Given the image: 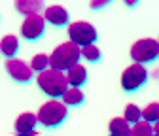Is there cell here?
<instances>
[{"mask_svg":"<svg viewBox=\"0 0 159 136\" xmlns=\"http://www.w3.org/2000/svg\"><path fill=\"white\" fill-rule=\"evenodd\" d=\"M68 106L65 102H59V100H49L46 102L42 108L38 110L36 117H38V123L46 127V129H53V127H59L68 115Z\"/></svg>","mask_w":159,"mask_h":136,"instance_id":"3957f363","label":"cell"},{"mask_svg":"<svg viewBox=\"0 0 159 136\" xmlns=\"http://www.w3.org/2000/svg\"><path fill=\"white\" fill-rule=\"evenodd\" d=\"M38 87L42 89L49 99H59V96H63V93L68 89V81H66V76L61 70L48 66L38 76Z\"/></svg>","mask_w":159,"mask_h":136,"instance_id":"6da1fadb","label":"cell"},{"mask_svg":"<svg viewBox=\"0 0 159 136\" xmlns=\"http://www.w3.org/2000/svg\"><path fill=\"white\" fill-rule=\"evenodd\" d=\"M48 66H49V57L44 55V53H38L34 59H32V64H30L32 72H42V70H46Z\"/></svg>","mask_w":159,"mask_h":136,"instance_id":"d6986e66","label":"cell"},{"mask_svg":"<svg viewBox=\"0 0 159 136\" xmlns=\"http://www.w3.org/2000/svg\"><path fill=\"white\" fill-rule=\"evenodd\" d=\"M44 19H46V23H51L55 27H63L68 23V11L63 6H49L44 11Z\"/></svg>","mask_w":159,"mask_h":136,"instance_id":"30bf717a","label":"cell"},{"mask_svg":"<svg viewBox=\"0 0 159 136\" xmlns=\"http://www.w3.org/2000/svg\"><path fill=\"white\" fill-rule=\"evenodd\" d=\"M84 100H85V96L80 91V87H72L63 93V102L66 106H80V104H84Z\"/></svg>","mask_w":159,"mask_h":136,"instance_id":"5bb4252c","label":"cell"},{"mask_svg":"<svg viewBox=\"0 0 159 136\" xmlns=\"http://www.w3.org/2000/svg\"><path fill=\"white\" fill-rule=\"evenodd\" d=\"M4 68L8 70V74H10L11 80H15L17 83H29L32 80V68L25 61L11 59V57H10V61L6 63Z\"/></svg>","mask_w":159,"mask_h":136,"instance_id":"ba28073f","label":"cell"},{"mask_svg":"<svg viewBox=\"0 0 159 136\" xmlns=\"http://www.w3.org/2000/svg\"><path fill=\"white\" fill-rule=\"evenodd\" d=\"M68 38H70V42L82 47L87 44H95L98 38V32L87 21H76V23H70V27H68Z\"/></svg>","mask_w":159,"mask_h":136,"instance_id":"8992f818","label":"cell"},{"mask_svg":"<svg viewBox=\"0 0 159 136\" xmlns=\"http://www.w3.org/2000/svg\"><path fill=\"white\" fill-rule=\"evenodd\" d=\"M140 117H144V121H148V123H155L159 119V104L152 102L150 106L140 110Z\"/></svg>","mask_w":159,"mask_h":136,"instance_id":"ac0fdd59","label":"cell"},{"mask_svg":"<svg viewBox=\"0 0 159 136\" xmlns=\"http://www.w3.org/2000/svg\"><path fill=\"white\" fill-rule=\"evenodd\" d=\"M80 55H84V59H87L89 63H97V61H101V49H98L95 44H87V46H82L80 47Z\"/></svg>","mask_w":159,"mask_h":136,"instance_id":"e0dca14e","label":"cell"},{"mask_svg":"<svg viewBox=\"0 0 159 136\" xmlns=\"http://www.w3.org/2000/svg\"><path fill=\"white\" fill-rule=\"evenodd\" d=\"M80 57H82L80 55V46H76L74 42H65L61 46H57L49 55V68H57L65 72L80 61Z\"/></svg>","mask_w":159,"mask_h":136,"instance_id":"7a4b0ae2","label":"cell"},{"mask_svg":"<svg viewBox=\"0 0 159 136\" xmlns=\"http://www.w3.org/2000/svg\"><path fill=\"white\" fill-rule=\"evenodd\" d=\"M159 55V42L153 40V38H142L131 46V59L134 63H140V64H146V63H152L157 59Z\"/></svg>","mask_w":159,"mask_h":136,"instance_id":"277c9868","label":"cell"},{"mask_svg":"<svg viewBox=\"0 0 159 136\" xmlns=\"http://www.w3.org/2000/svg\"><path fill=\"white\" fill-rule=\"evenodd\" d=\"M19 49V40L13 36V34H8L2 38V42H0V53L6 55V57H13Z\"/></svg>","mask_w":159,"mask_h":136,"instance_id":"4fadbf2b","label":"cell"},{"mask_svg":"<svg viewBox=\"0 0 159 136\" xmlns=\"http://www.w3.org/2000/svg\"><path fill=\"white\" fill-rule=\"evenodd\" d=\"M110 2H112V0H91V2H89V8H91V10H102V8H106Z\"/></svg>","mask_w":159,"mask_h":136,"instance_id":"44dd1931","label":"cell"},{"mask_svg":"<svg viewBox=\"0 0 159 136\" xmlns=\"http://www.w3.org/2000/svg\"><path fill=\"white\" fill-rule=\"evenodd\" d=\"M68 74H66V81H68V85H72V87H82L85 81H87V70H85V66H82V64H72L68 70H66Z\"/></svg>","mask_w":159,"mask_h":136,"instance_id":"8fae6325","label":"cell"},{"mask_svg":"<svg viewBox=\"0 0 159 136\" xmlns=\"http://www.w3.org/2000/svg\"><path fill=\"white\" fill-rule=\"evenodd\" d=\"M148 81V70L144 68V64L140 63H133L129 64L123 74H121V87L127 93H133L136 89H140L144 83Z\"/></svg>","mask_w":159,"mask_h":136,"instance_id":"5b68a950","label":"cell"},{"mask_svg":"<svg viewBox=\"0 0 159 136\" xmlns=\"http://www.w3.org/2000/svg\"><path fill=\"white\" fill-rule=\"evenodd\" d=\"M125 2V6H129V8H134L136 4H138V0H123Z\"/></svg>","mask_w":159,"mask_h":136,"instance_id":"7402d4cb","label":"cell"},{"mask_svg":"<svg viewBox=\"0 0 159 136\" xmlns=\"http://www.w3.org/2000/svg\"><path fill=\"white\" fill-rule=\"evenodd\" d=\"M152 134H155L152 123L140 121V119L136 123H133V129H129V136H152Z\"/></svg>","mask_w":159,"mask_h":136,"instance_id":"2e32d148","label":"cell"},{"mask_svg":"<svg viewBox=\"0 0 159 136\" xmlns=\"http://www.w3.org/2000/svg\"><path fill=\"white\" fill-rule=\"evenodd\" d=\"M36 125H38L36 113H32V112H25V113H21V115H19V117L15 119L13 129H15L17 134H36V130H34Z\"/></svg>","mask_w":159,"mask_h":136,"instance_id":"9c48e42d","label":"cell"},{"mask_svg":"<svg viewBox=\"0 0 159 136\" xmlns=\"http://www.w3.org/2000/svg\"><path fill=\"white\" fill-rule=\"evenodd\" d=\"M125 121L127 123H136L138 119H140V108L134 106V104H127L125 106Z\"/></svg>","mask_w":159,"mask_h":136,"instance_id":"ffe728a7","label":"cell"},{"mask_svg":"<svg viewBox=\"0 0 159 136\" xmlns=\"http://www.w3.org/2000/svg\"><path fill=\"white\" fill-rule=\"evenodd\" d=\"M129 123L125 121V117H114L108 125V130L110 134L114 136H129Z\"/></svg>","mask_w":159,"mask_h":136,"instance_id":"9a60e30c","label":"cell"},{"mask_svg":"<svg viewBox=\"0 0 159 136\" xmlns=\"http://www.w3.org/2000/svg\"><path fill=\"white\" fill-rule=\"evenodd\" d=\"M46 32V19L40 13H30L25 15V21L21 25V36L27 40H38Z\"/></svg>","mask_w":159,"mask_h":136,"instance_id":"52a82bcc","label":"cell"},{"mask_svg":"<svg viewBox=\"0 0 159 136\" xmlns=\"http://www.w3.org/2000/svg\"><path fill=\"white\" fill-rule=\"evenodd\" d=\"M15 10L21 15H30V13H40L44 8V0H13Z\"/></svg>","mask_w":159,"mask_h":136,"instance_id":"7c38bea8","label":"cell"}]
</instances>
